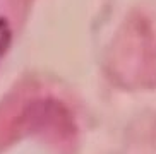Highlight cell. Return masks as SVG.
I'll return each instance as SVG.
<instances>
[{"instance_id": "cell-1", "label": "cell", "mask_w": 156, "mask_h": 154, "mask_svg": "<svg viewBox=\"0 0 156 154\" xmlns=\"http://www.w3.org/2000/svg\"><path fill=\"white\" fill-rule=\"evenodd\" d=\"M10 43V29L9 24L5 23L4 19H0V57L5 53V50L9 48Z\"/></svg>"}]
</instances>
